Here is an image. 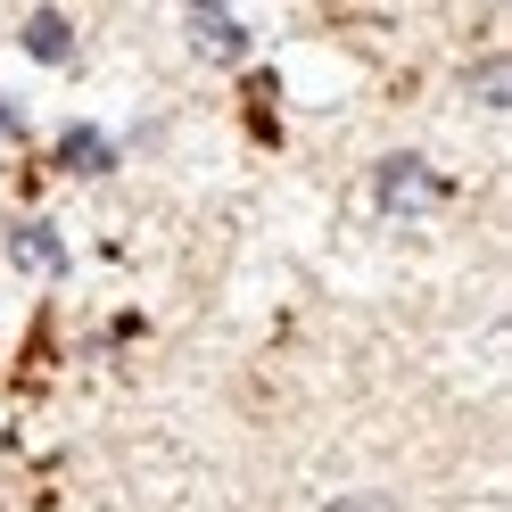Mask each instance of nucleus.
Instances as JSON below:
<instances>
[{"label":"nucleus","instance_id":"1","mask_svg":"<svg viewBox=\"0 0 512 512\" xmlns=\"http://www.w3.org/2000/svg\"><path fill=\"white\" fill-rule=\"evenodd\" d=\"M372 199L389 207V215H422L446 199V182L422 166V157H380V174H372Z\"/></svg>","mask_w":512,"mask_h":512},{"label":"nucleus","instance_id":"2","mask_svg":"<svg viewBox=\"0 0 512 512\" xmlns=\"http://www.w3.org/2000/svg\"><path fill=\"white\" fill-rule=\"evenodd\" d=\"M9 256H17L25 273H67V240H58L50 223H17V232H9Z\"/></svg>","mask_w":512,"mask_h":512},{"label":"nucleus","instance_id":"3","mask_svg":"<svg viewBox=\"0 0 512 512\" xmlns=\"http://www.w3.org/2000/svg\"><path fill=\"white\" fill-rule=\"evenodd\" d=\"M25 50H34L42 67H58V58L75 50V25L58 17V9H42V17H25Z\"/></svg>","mask_w":512,"mask_h":512},{"label":"nucleus","instance_id":"4","mask_svg":"<svg viewBox=\"0 0 512 512\" xmlns=\"http://www.w3.org/2000/svg\"><path fill=\"white\" fill-rule=\"evenodd\" d=\"M58 166H67V174H108V166H116V149L91 133V124H75V133L58 141Z\"/></svg>","mask_w":512,"mask_h":512},{"label":"nucleus","instance_id":"5","mask_svg":"<svg viewBox=\"0 0 512 512\" xmlns=\"http://www.w3.org/2000/svg\"><path fill=\"white\" fill-rule=\"evenodd\" d=\"M190 34H199L215 58H248V25H232V17H215V9H190Z\"/></svg>","mask_w":512,"mask_h":512},{"label":"nucleus","instance_id":"6","mask_svg":"<svg viewBox=\"0 0 512 512\" xmlns=\"http://www.w3.org/2000/svg\"><path fill=\"white\" fill-rule=\"evenodd\" d=\"M0 141H17V100H0Z\"/></svg>","mask_w":512,"mask_h":512}]
</instances>
